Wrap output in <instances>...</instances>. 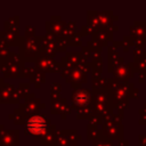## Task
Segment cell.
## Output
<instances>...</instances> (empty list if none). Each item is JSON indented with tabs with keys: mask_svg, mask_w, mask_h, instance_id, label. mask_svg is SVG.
<instances>
[{
	"mask_svg": "<svg viewBox=\"0 0 146 146\" xmlns=\"http://www.w3.org/2000/svg\"><path fill=\"white\" fill-rule=\"evenodd\" d=\"M0 72L6 78H26V66L24 58L16 54L9 52L7 56L0 58Z\"/></svg>",
	"mask_w": 146,
	"mask_h": 146,
	"instance_id": "obj_1",
	"label": "cell"
},
{
	"mask_svg": "<svg viewBox=\"0 0 146 146\" xmlns=\"http://www.w3.org/2000/svg\"><path fill=\"white\" fill-rule=\"evenodd\" d=\"M122 119H123V114L121 113H116V114H112L111 116H108L107 119H105V121L103 122V127L102 129H99L98 131V137L100 139H108V140H122L124 139V128L122 124Z\"/></svg>",
	"mask_w": 146,
	"mask_h": 146,
	"instance_id": "obj_2",
	"label": "cell"
},
{
	"mask_svg": "<svg viewBox=\"0 0 146 146\" xmlns=\"http://www.w3.org/2000/svg\"><path fill=\"white\" fill-rule=\"evenodd\" d=\"M52 123L47 119V116L44 114H34V115H31L26 119V122H25V135H30V136H33L35 139H41L46 133L47 131L49 130L50 125Z\"/></svg>",
	"mask_w": 146,
	"mask_h": 146,
	"instance_id": "obj_3",
	"label": "cell"
},
{
	"mask_svg": "<svg viewBox=\"0 0 146 146\" xmlns=\"http://www.w3.org/2000/svg\"><path fill=\"white\" fill-rule=\"evenodd\" d=\"M19 55L24 58L25 63H32L36 60V58L41 55V44L39 36L34 38H22V42L19 44Z\"/></svg>",
	"mask_w": 146,
	"mask_h": 146,
	"instance_id": "obj_4",
	"label": "cell"
},
{
	"mask_svg": "<svg viewBox=\"0 0 146 146\" xmlns=\"http://www.w3.org/2000/svg\"><path fill=\"white\" fill-rule=\"evenodd\" d=\"M60 76L63 79H65V81L67 83L71 84V87L75 90V89H80L82 83L87 82V73L82 72L81 70L79 68H66V67H63L60 68V72H59Z\"/></svg>",
	"mask_w": 146,
	"mask_h": 146,
	"instance_id": "obj_5",
	"label": "cell"
},
{
	"mask_svg": "<svg viewBox=\"0 0 146 146\" xmlns=\"http://www.w3.org/2000/svg\"><path fill=\"white\" fill-rule=\"evenodd\" d=\"M71 100H72V107L75 108L76 111L80 108L90 107L92 106V91L87 88L75 89L72 92Z\"/></svg>",
	"mask_w": 146,
	"mask_h": 146,
	"instance_id": "obj_6",
	"label": "cell"
},
{
	"mask_svg": "<svg viewBox=\"0 0 146 146\" xmlns=\"http://www.w3.org/2000/svg\"><path fill=\"white\" fill-rule=\"evenodd\" d=\"M46 107V104L41 103V99L39 98H35V94H30L26 99L19 104V110L23 112V114L29 117L31 115H34V114H39L41 110H43Z\"/></svg>",
	"mask_w": 146,
	"mask_h": 146,
	"instance_id": "obj_7",
	"label": "cell"
},
{
	"mask_svg": "<svg viewBox=\"0 0 146 146\" xmlns=\"http://www.w3.org/2000/svg\"><path fill=\"white\" fill-rule=\"evenodd\" d=\"M19 102L17 88L13 84L5 83L3 80L0 81V104H17Z\"/></svg>",
	"mask_w": 146,
	"mask_h": 146,
	"instance_id": "obj_8",
	"label": "cell"
},
{
	"mask_svg": "<svg viewBox=\"0 0 146 146\" xmlns=\"http://www.w3.org/2000/svg\"><path fill=\"white\" fill-rule=\"evenodd\" d=\"M35 67H38L40 71L44 72V73H59L62 65L60 63L56 62L52 57L46 56V55H40L36 60H35Z\"/></svg>",
	"mask_w": 146,
	"mask_h": 146,
	"instance_id": "obj_9",
	"label": "cell"
},
{
	"mask_svg": "<svg viewBox=\"0 0 146 146\" xmlns=\"http://www.w3.org/2000/svg\"><path fill=\"white\" fill-rule=\"evenodd\" d=\"M39 40H40V44H41V54L54 58L57 52L55 38L51 36L50 34H46V35L39 36Z\"/></svg>",
	"mask_w": 146,
	"mask_h": 146,
	"instance_id": "obj_10",
	"label": "cell"
},
{
	"mask_svg": "<svg viewBox=\"0 0 146 146\" xmlns=\"http://www.w3.org/2000/svg\"><path fill=\"white\" fill-rule=\"evenodd\" d=\"M135 68H133V63H128V64H122L120 66H117L113 72V76L114 79L119 80V81H128L129 79L133 78L135 75Z\"/></svg>",
	"mask_w": 146,
	"mask_h": 146,
	"instance_id": "obj_11",
	"label": "cell"
},
{
	"mask_svg": "<svg viewBox=\"0 0 146 146\" xmlns=\"http://www.w3.org/2000/svg\"><path fill=\"white\" fill-rule=\"evenodd\" d=\"M64 21L60 19V16H51L49 21L46 22V31L47 34H50L54 38L60 36L64 27Z\"/></svg>",
	"mask_w": 146,
	"mask_h": 146,
	"instance_id": "obj_12",
	"label": "cell"
},
{
	"mask_svg": "<svg viewBox=\"0 0 146 146\" xmlns=\"http://www.w3.org/2000/svg\"><path fill=\"white\" fill-rule=\"evenodd\" d=\"M19 144V130L5 129L0 133V146H17Z\"/></svg>",
	"mask_w": 146,
	"mask_h": 146,
	"instance_id": "obj_13",
	"label": "cell"
},
{
	"mask_svg": "<svg viewBox=\"0 0 146 146\" xmlns=\"http://www.w3.org/2000/svg\"><path fill=\"white\" fill-rule=\"evenodd\" d=\"M71 106L67 104L65 98H60L51 102V114H58L62 120H65L67 115L71 114Z\"/></svg>",
	"mask_w": 146,
	"mask_h": 146,
	"instance_id": "obj_14",
	"label": "cell"
},
{
	"mask_svg": "<svg viewBox=\"0 0 146 146\" xmlns=\"http://www.w3.org/2000/svg\"><path fill=\"white\" fill-rule=\"evenodd\" d=\"M107 71L110 73H112L117 66L123 64V57H120L117 51H116V47L114 46H110L108 47V56H107Z\"/></svg>",
	"mask_w": 146,
	"mask_h": 146,
	"instance_id": "obj_15",
	"label": "cell"
},
{
	"mask_svg": "<svg viewBox=\"0 0 146 146\" xmlns=\"http://www.w3.org/2000/svg\"><path fill=\"white\" fill-rule=\"evenodd\" d=\"M91 36H92V41L98 47L102 48L104 46H107L108 41L112 40L113 31L112 30H96Z\"/></svg>",
	"mask_w": 146,
	"mask_h": 146,
	"instance_id": "obj_16",
	"label": "cell"
},
{
	"mask_svg": "<svg viewBox=\"0 0 146 146\" xmlns=\"http://www.w3.org/2000/svg\"><path fill=\"white\" fill-rule=\"evenodd\" d=\"M26 76L30 78L31 82L34 83L35 88H40V84L41 83H44L46 82V74L44 72L40 71L38 67H26Z\"/></svg>",
	"mask_w": 146,
	"mask_h": 146,
	"instance_id": "obj_17",
	"label": "cell"
},
{
	"mask_svg": "<svg viewBox=\"0 0 146 146\" xmlns=\"http://www.w3.org/2000/svg\"><path fill=\"white\" fill-rule=\"evenodd\" d=\"M58 130L55 124H51L47 133L40 139V144L42 146H56V139H57Z\"/></svg>",
	"mask_w": 146,
	"mask_h": 146,
	"instance_id": "obj_18",
	"label": "cell"
},
{
	"mask_svg": "<svg viewBox=\"0 0 146 146\" xmlns=\"http://www.w3.org/2000/svg\"><path fill=\"white\" fill-rule=\"evenodd\" d=\"M130 35L136 39H145L146 35V22H135L132 26H130ZM145 41V40H144Z\"/></svg>",
	"mask_w": 146,
	"mask_h": 146,
	"instance_id": "obj_19",
	"label": "cell"
},
{
	"mask_svg": "<svg viewBox=\"0 0 146 146\" xmlns=\"http://www.w3.org/2000/svg\"><path fill=\"white\" fill-rule=\"evenodd\" d=\"M3 30L14 32V33H18L19 34V17L15 16L11 17L9 19H7L6 22H3Z\"/></svg>",
	"mask_w": 146,
	"mask_h": 146,
	"instance_id": "obj_20",
	"label": "cell"
},
{
	"mask_svg": "<svg viewBox=\"0 0 146 146\" xmlns=\"http://www.w3.org/2000/svg\"><path fill=\"white\" fill-rule=\"evenodd\" d=\"M8 117H9L11 121H14L15 124H18V125L25 124L26 119H27V117L23 114V112H22L19 108H16V110L14 111V113H11V114L8 115Z\"/></svg>",
	"mask_w": 146,
	"mask_h": 146,
	"instance_id": "obj_21",
	"label": "cell"
},
{
	"mask_svg": "<svg viewBox=\"0 0 146 146\" xmlns=\"http://www.w3.org/2000/svg\"><path fill=\"white\" fill-rule=\"evenodd\" d=\"M82 33L81 32H78L75 31L73 34H71L68 38H67V42H68V46L71 47H76V46H82Z\"/></svg>",
	"mask_w": 146,
	"mask_h": 146,
	"instance_id": "obj_22",
	"label": "cell"
},
{
	"mask_svg": "<svg viewBox=\"0 0 146 146\" xmlns=\"http://www.w3.org/2000/svg\"><path fill=\"white\" fill-rule=\"evenodd\" d=\"M29 89H30V83H25V82H21L17 87V94L19 96V99L21 100H25L26 97L30 95L29 92Z\"/></svg>",
	"mask_w": 146,
	"mask_h": 146,
	"instance_id": "obj_23",
	"label": "cell"
},
{
	"mask_svg": "<svg viewBox=\"0 0 146 146\" xmlns=\"http://www.w3.org/2000/svg\"><path fill=\"white\" fill-rule=\"evenodd\" d=\"M94 114V110L92 106L90 107H84V108H80L76 111V119L79 120H89L90 116Z\"/></svg>",
	"mask_w": 146,
	"mask_h": 146,
	"instance_id": "obj_24",
	"label": "cell"
},
{
	"mask_svg": "<svg viewBox=\"0 0 146 146\" xmlns=\"http://www.w3.org/2000/svg\"><path fill=\"white\" fill-rule=\"evenodd\" d=\"M65 131V135L68 139V143H70V146H73V145H76L78 144V140H81L82 137L75 131V130H64Z\"/></svg>",
	"mask_w": 146,
	"mask_h": 146,
	"instance_id": "obj_25",
	"label": "cell"
},
{
	"mask_svg": "<svg viewBox=\"0 0 146 146\" xmlns=\"http://www.w3.org/2000/svg\"><path fill=\"white\" fill-rule=\"evenodd\" d=\"M60 90H62V86L58 82H55L50 86V99L52 100H57L60 99Z\"/></svg>",
	"mask_w": 146,
	"mask_h": 146,
	"instance_id": "obj_26",
	"label": "cell"
},
{
	"mask_svg": "<svg viewBox=\"0 0 146 146\" xmlns=\"http://www.w3.org/2000/svg\"><path fill=\"white\" fill-rule=\"evenodd\" d=\"M55 41H56L57 51H59V52H65V51H66V48H67V46H68L67 39L64 38V36H57V38H55Z\"/></svg>",
	"mask_w": 146,
	"mask_h": 146,
	"instance_id": "obj_27",
	"label": "cell"
},
{
	"mask_svg": "<svg viewBox=\"0 0 146 146\" xmlns=\"http://www.w3.org/2000/svg\"><path fill=\"white\" fill-rule=\"evenodd\" d=\"M98 131H99V129L96 125L88 124V127H87V138L89 140H95L98 137Z\"/></svg>",
	"mask_w": 146,
	"mask_h": 146,
	"instance_id": "obj_28",
	"label": "cell"
},
{
	"mask_svg": "<svg viewBox=\"0 0 146 146\" xmlns=\"http://www.w3.org/2000/svg\"><path fill=\"white\" fill-rule=\"evenodd\" d=\"M92 146H113V141L108 139L96 138L95 140H92Z\"/></svg>",
	"mask_w": 146,
	"mask_h": 146,
	"instance_id": "obj_29",
	"label": "cell"
},
{
	"mask_svg": "<svg viewBox=\"0 0 146 146\" xmlns=\"http://www.w3.org/2000/svg\"><path fill=\"white\" fill-rule=\"evenodd\" d=\"M88 124L98 127L99 124H103V119H102L99 115H97V114H92V115L90 116V119L88 120Z\"/></svg>",
	"mask_w": 146,
	"mask_h": 146,
	"instance_id": "obj_30",
	"label": "cell"
},
{
	"mask_svg": "<svg viewBox=\"0 0 146 146\" xmlns=\"http://www.w3.org/2000/svg\"><path fill=\"white\" fill-rule=\"evenodd\" d=\"M121 46L123 47L124 51H128L130 47H132V38L131 36H124L123 40L121 41Z\"/></svg>",
	"mask_w": 146,
	"mask_h": 146,
	"instance_id": "obj_31",
	"label": "cell"
},
{
	"mask_svg": "<svg viewBox=\"0 0 146 146\" xmlns=\"http://www.w3.org/2000/svg\"><path fill=\"white\" fill-rule=\"evenodd\" d=\"M9 52H10V51H9V47H8V46L5 43V41L1 39V40H0V58L7 56Z\"/></svg>",
	"mask_w": 146,
	"mask_h": 146,
	"instance_id": "obj_32",
	"label": "cell"
},
{
	"mask_svg": "<svg viewBox=\"0 0 146 146\" xmlns=\"http://www.w3.org/2000/svg\"><path fill=\"white\" fill-rule=\"evenodd\" d=\"M95 29L94 27H91L90 25H84V26H82V29H81V33H82V35H88V34H90V35H92L94 33H95Z\"/></svg>",
	"mask_w": 146,
	"mask_h": 146,
	"instance_id": "obj_33",
	"label": "cell"
},
{
	"mask_svg": "<svg viewBox=\"0 0 146 146\" xmlns=\"http://www.w3.org/2000/svg\"><path fill=\"white\" fill-rule=\"evenodd\" d=\"M24 36L25 38H34V36H36L35 35V29H34V26H26Z\"/></svg>",
	"mask_w": 146,
	"mask_h": 146,
	"instance_id": "obj_34",
	"label": "cell"
},
{
	"mask_svg": "<svg viewBox=\"0 0 146 146\" xmlns=\"http://www.w3.org/2000/svg\"><path fill=\"white\" fill-rule=\"evenodd\" d=\"M139 146H146V135H140L138 137Z\"/></svg>",
	"mask_w": 146,
	"mask_h": 146,
	"instance_id": "obj_35",
	"label": "cell"
},
{
	"mask_svg": "<svg viewBox=\"0 0 146 146\" xmlns=\"http://www.w3.org/2000/svg\"><path fill=\"white\" fill-rule=\"evenodd\" d=\"M117 146H129V141L127 139H122V140L119 141Z\"/></svg>",
	"mask_w": 146,
	"mask_h": 146,
	"instance_id": "obj_36",
	"label": "cell"
},
{
	"mask_svg": "<svg viewBox=\"0 0 146 146\" xmlns=\"http://www.w3.org/2000/svg\"><path fill=\"white\" fill-rule=\"evenodd\" d=\"M139 123H140V124H146V116H140Z\"/></svg>",
	"mask_w": 146,
	"mask_h": 146,
	"instance_id": "obj_37",
	"label": "cell"
},
{
	"mask_svg": "<svg viewBox=\"0 0 146 146\" xmlns=\"http://www.w3.org/2000/svg\"><path fill=\"white\" fill-rule=\"evenodd\" d=\"M3 130H5V125H3V124H0V133H1Z\"/></svg>",
	"mask_w": 146,
	"mask_h": 146,
	"instance_id": "obj_38",
	"label": "cell"
},
{
	"mask_svg": "<svg viewBox=\"0 0 146 146\" xmlns=\"http://www.w3.org/2000/svg\"><path fill=\"white\" fill-rule=\"evenodd\" d=\"M1 38H2V32L0 31V40H1Z\"/></svg>",
	"mask_w": 146,
	"mask_h": 146,
	"instance_id": "obj_39",
	"label": "cell"
},
{
	"mask_svg": "<svg viewBox=\"0 0 146 146\" xmlns=\"http://www.w3.org/2000/svg\"><path fill=\"white\" fill-rule=\"evenodd\" d=\"M73 146H81V145H78V144H76V145H73Z\"/></svg>",
	"mask_w": 146,
	"mask_h": 146,
	"instance_id": "obj_40",
	"label": "cell"
}]
</instances>
